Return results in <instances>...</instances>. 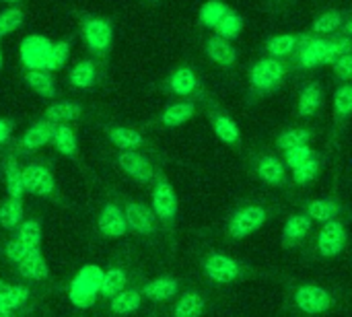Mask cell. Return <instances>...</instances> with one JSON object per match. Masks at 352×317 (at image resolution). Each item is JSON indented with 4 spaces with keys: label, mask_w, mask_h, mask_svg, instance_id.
Masks as SVG:
<instances>
[{
    "label": "cell",
    "mask_w": 352,
    "mask_h": 317,
    "mask_svg": "<svg viewBox=\"0 0 352 317\" xmlns=\"http://www.w3.org/2000/svg\"><path fill=\"white\" fill-rule=\"evenodd\" d=\"M291 72H293V68L287 60H278V58H270V56H260L258 60H254L248 66V74H245L248 105L258 103L270 95H276L285 87Z\"/></svg>",
    "instance_id": "obj_1"
},
{
    "label": "cell",
    "mask_w": 352,
    "mask_h": 317,
    "mask_svg": "<svg viewBox=\"0 0 352 317\" xmlns=\"http://www.w3.org/2000/svg\"><path fill=\"white\" fill-rule=\"evenodd\" d=\"M202 109H204V113H206V120H208V124H210L214 136L221 140V144L239 151V149L243 146V134H241L239 124H237L235 118L231 116V111H229L214 95H208V97L202 101Z\"/></svg>",
    "instance_id": "obj_2"
},
{
    "label": "cell",
    "mask_w": 352,
    "mask_h": 317,
    "mask_svg": "<svg viewBox=\"0 0 352 317\" xmlns=\"http://www.w3.org/2000/svg\"><path fill=\"white\" fill-rule=\"evenodd\" d=\"M80 37L85 41L87 52L93 58H107L113 47V39H116L113 21L109 17H101V14H82Z\"/></svg>",
    "instance_id": "obj_3"
},
{
    "label": "cell",
    "mask_w": 352,
    "mask_h": 317,
    "mask_svg": "<svg viewBox=\"0 0 352 317\" xmlns=\"http://www.w3.org/2000/svg\"><path fill=\"white\" fill-rule=\"evenodd\" d=\"M289 64L293 72H307L322 66H330V39L311 31H301L299 50Z\"/></svg>",
    "instance_id": "obj_4"
},
{
    "label": "cell",
    "mask_w": 352,
    "mask_h": 317,
    "mask_svg": "<svg viewBox=\"0 0 352 317\" xmlns=\"http://www.w3.org/2000/svg\"><path fill=\"white\" fill-rule=\"evenodd\" d=\"M161 89L175 97V99H198V101H204L210 93L206 91V85L204 80L200 78V74L196 72V68L188 66V64H182V66H175L167 76L165 80L161 83Z\"/></svg>",
    "instance_id": "obj_5"
},
{
    "label": "cell",
    "mask_w": 352,
    "mask_h": 317,
    "mask_svg": "<svg viewBox=\"0 0 352 317\" xmlns=\"http://www.w3.org/2000/svg\"><path fill=\"white\" fill-rule=\"evenodd\" d=\"M19 58L25 70H50L52 72V58H54V39L31 33L19 43Z\"/></svg>",
    "instance_id": "obj_6"
},
{
    "label": "cell",
    "mask_w": 352,
    "mask_h": 317,
    "mask_svg": "<svg viewBox=\"0 0 352 317\" xmlns=\"http://www.w3.org/2000/svg\"><path fill=\"white\" fill-rule=\"evenodd\" d=\"M151 208L157 215V219L165 225H173V221L177 219V210H179V200L175 194V188L171 186V182L157 171L155 175V186H153V196H151Z\"/></svg>",
    "instance_id": "obj_7"
},
{
    "label": "cell",
    "mask_w": 352,
    "mask_h": 317,
    "mask_svg": "<svg viewBox=\"0 0 352 317\" xmlns=\"http://www.w3.org/2000/svg\"><path fill=\"white\" fill-rule=\"evenodd\" d=\"M268 221V210L262 204H248L233 212L229 219V235L233 239H245L254 233H258Z\"/></svg>",
    "instance_id": "obj_8"
},
{
    "label": "cell",
    "mask_w": 352,
    "mask_h": 317,
    "mask_svg": "<svg viewBox=\"0 0 352 317\" xmlns=\"http://www.w3.org/2000/svg\"><path fill=\"white\" fill-rule=\"evenodd\" d=\"M101 278H103V270L99 266H85L76 274L70 287V301L74 303V307L87 309L93 305L101 287Z\"/></svg>",
    "instance_id": "obj_9"
},
{
    "label": "cell",
    "mask_w": 352,
    "mask_h": 317,
    "mask_svg": "<svg viewBox=\"0 0 352 317\" xmlns=\"http://www.w3.org/2000/svg\"><path fill=\"white\" fill-rule=\"evenodd\" d=\"M200 105H202V101H198V99H175V101H169L159 111V116L155 118V124L161 126V128H167V130L182 128L184 124H188L190 120H194L198 116V111L202 109Z\"/></svg>",
    "instance_id": "obj_10"
},
{
    "label": "cell",
    "mask_w": 352,
    "mask_h": 317,
    "mask_svg": "<svg viewBox=\"0 0 352 317\" xmlns=\"http://www.w3.org/2000/svg\"><path fill=\"white\" fill-rule=\"evenodd\" d=\"M118 167L134 182L138 184H151L155 182V165L153 161L140 151V149H130V151H120L116 157Z\"/></svg>",
    "instance_id": "obj_11"
},
{
    "label": "cell",
    "mask_w": 352,
    "mask_h": 317,
    "mask_svg": "<svg viewBox=\"0 0 352 317\" xmlns=\"http://www.w3.org/2000/svg\"><path fill=\"white\" fill-rule=\"evenodd\" d=\"M352 122V83L336 85L332 97V132L330 140L336 142Z\"/></svg>",
    "instance_id": "obj_12"
},
{
    "label": "cell",
    "mask_w": 352,
    "mask_h": 317,
    "mask_svg": "<svg viewBox=\"0 0 352 317\" xmlns=\"http://www.w3.org/2000/svg\"><path fill=\"white\" fill-rule=\"evenodd\" d=\"M346 241H349V231H346L344 223L334 219V221L324 223V227L320 229L318 239H316V250L322 258L332 260L344 252Z\"/></svg>",
    "instance_id": "obj_13"
},
{
    "label": "cell",
    "mask_w": 352,
    "mask_h": 317,
    "mask_svg": "<svg viewBox=\"0 0 352 317\" xmlns=\"http://www.w3.org/2000/svg\"><path fill=\"white\" fill-rule=\"evenodd\" d=\"M324 101H326V89H324L322 80L314 78V80L303 83L297 93V105H295L297 118L299 120L318 118V113H322Z\"/></svg>",
    "instance_id": "obj_14"
},
{
    "label": "cell",
    "mask_w": 352,
    "mask_h": 317,
    "mask_svg": "<svg viewBox=\"0 0 352 317\" xmlns=\"http://www.w3.org/2000/svg\"><path fill=\"white\" fill-rule=\"evenodd\" d=\"M23 186L25 194L37 196V198H47L56 192V177L54 171L43 165V163H29L23 167Z\"/></svg>",
    "instance_id": "obj_15"
},
{
    "label": "cell",
    "mask_w": 352,
    "mask_h": 317,
    "mask_svg": "<svg viewBox=\"0 0 352 317\" xmlns=\"http://www.w3.org/2000/svg\"><path fill=\"white\" fill-rule=\"evenodd\" d=\"M202 50H204V56L208 58V62H212L214 66H219L223 70H233L239 62V50L235 47V43L217 33H208L204 37Z\"/></svg>",
    "instance_id": "obj_16"
},
{
    "label": "cell",
    "mask_w": 352,
    "mask_h": 317,
    "mask_svg": "<svg viewBox=\"0 0 352 317\" xmlns=\"http://www.w3.org/2000/svg\"><path fill=\"white\" fill-rule=\"evenodd\" d=\"M254 173L270 188H283L287 184V163L274 153H260L254 157Z\"/></svg>",
    "instance_id": "obj_17"
},
{
    "label": "cell",
    "mask_w": 352,
    "mask_h": 317,
    "mask_svg": "<svg viewBox=\"0 0 352 317\" xmlns=\"http://www.w3.org/2000/svg\"><path fill=\"white\" fill-rule=\"evenodd\" d=\"M204 272L210 281H214L219 285H227V283H233L239 278L241 268H239L237 260H233L231 256L221 254V252H212L204 260Z\"/></svg>",
    "instance_id": "obj_18"
},
{
    "label": "cell",
    "mask_w": 352,
    "mask_h": 317,
    "mask_svg": "<svg viewBox=\"0 0 352 317\" xmlns=\"http://www.w3.org/2000/svg\"><path fill=\"white\" fill-rule=\"evenodd\" d=\"M295 303L301 311H305L309 316H318L332 307V295L324 287L303 285L295 293Z\"/></svg>",
    "instance_id": "obj_19"
},
{
    "label": "cell",
    "mask_w": 352,
    "mask_h": 317,
    "mask_svg": "<svg viewBox=\"0 0 352 317\" xmlns=\"http://www.w3.org/2000/svg\"><path fill=\"white\" fill-rule=\"evenodd\" d=\"M126 212V221H128V229L136 235L148 237L157 231V215L153 212L151 206L142 204V202H128L124 206Z\"/></svg>",
    "instance_id": "obj_20"
},
{
    "label": "cell",
    "mask_w": 352,
    "mask_h": 317,
    "mask_svg": "<svg viewBox=\"0 0 352 317\" xmlns=\"http://www.w3.org/2000/svg\"><path fill=\"white\" fill-rule=\"evenodd\" d=\"M97 229L101 235L105 237H124L130 229H128V221H126V212L120 204L116 202H107L97 219Z\"/></svg>",
    "instance_id": "obj_21"
},
{
    "label": "cell",
    "mask_w": 352,
    "mask_h": 317,
    "mask_svg": "<svg viewBox=\"0 0 352 317\" xmlns=\"http://www.w3.org/2000/svg\"><path fill=\"white\" fill-rule=\"evenodd\" d=\"M299 43H301V33H276V35H270L264 39L262 56L291 62L299 50Z\"/></svg>",
    "instance_id": "obj_22"
},
{
    "label": "cell",
    "mask_w": 352,
    "mask_h": 317,
    "mask_svg": "<svg viewBox=\"0 0 352 317\" xmlns=\"http://www.w3.org/2000/svg\"><path fill=\"white\" fill-rule=\"evenodd\" d=\"M54 124L50 120H45L43 116L39 120H35L19 138V149L23 153H35L45 144H52V136H54Z\"/></svg>",
    "instance_id": "obj_23"
},
{
    "label": "cell",
    "mask_w": 352,
    "mask_h": 317,
    "mask_svg": "<svg viewBox=\"0 0 352 317\" xmlns=\"http://www.w3.org/2000/svg\"><path fill=\"white\" fill-rule=\"evenodd\" d=\"M351 12L352 10H349V8H326V10H322L320 14L314 17L311 25H309V31L316 33V35H324V37L334 35V33L342 31L346 19L351 17Z\"/></svg>",
    "instance_id": "obj_24"
},
{
    "label": "cell",
    "mask_w": 352,
    "mask_h": 317,
    "mask_svg": "<svg viewBox=\"0 0 352 317\" xmlns=\"http://www.w3.org/2000/svg\"><path fill=\"white\" fill-rule=\"evenodd\" d=\"M82 111H85V105L76 99H54L45 107L43 118L50 120L54 126H60V124H72L80 120Z\"/></svg>",
    "instance_id": "obj_25"
},
{
    "label": "cell",
    "mask_w": 352,
    "mask_h": 317,
    "mask_svg": "<svg viewBox=\"0 0 352 317\" xmlns=\"http://www.w3.org/2000/svg\"><path fill=\"white\" fill-rule=\"evenodd\" d=\"M105 134L107 140L118 149V151H130V149H142L148 144L146 136L132 128V126H124V124H113V126H105Z\"/></svg>",
    "instance_id": "obj_26"
},
{
    "label": "cell",
    "mask_w": 352,
    "mask_h": 317,
    "mask_svg": "<svg viewBox=\"0 0 352 317\" xmlns=\"http://www.w3.org/2000/svg\"><path fill=\"white\" fill-rule=\"evenodd\" d=\"M99 83V64L95 58H85L68 70V85L78 91H91Z\"/></svg>",
    "instance_id": "obj_27"
},
{
    "label": "cell",
    "mask_w": 352,
    "mask_h": 317,
    "mask_svg": "<svg viewBox=\"0 0 352 317\" xmlns=\"http://www.w3.org/2000/svg\"><path fill=\"white\" fill-rule=\"evenodd\" d=\"M23 83L29 91H33L41 99L54 101L58 97V85H56L54 72L50 70H25Z\"/></svg>",
    "instance_id": "obj_28"
},
{
    "label": "cell",
    "mask_w": 352,
    "mask_h": 317,
    "mask_svg": "<svg viewBox=\"0 0 352 317\" xmlns=\"http://www.w3.org/2000/svg\"><path fill=\"white\" fill-rule=\"evenodd\" d=\"M311 227H314V221L305 212L291 215L283 227V245L285 248H297L311 233Z\"/></svg>",
    "instance_id": "obj_29"
},
{
    "label": "cell",
    "mask_w": 352,
    "mask_h": 317,
    "mask_svg": "<svg viewBox=\"0 0 352 317\" xmlns=\"http://www.w3.org/2000/svg\"><path fill=\"white\" fill-rule=\"evenodd\" d=\"M52 146L66 159L76 161L78 159V136L70 124H60L54 128Z\"/></svg>",
    "instance_id": "obj_30"
},
{
    "label": "cell",
    "mask_w": 352,
    "mask_h": 317,
    "mask_svg": "<svg viewBox=\"0 0 352 317\" xmlns=\"http://www.w3.org/2000/svg\"><path fill=\"white\" fill-rule=\"evenodd\" d=\"M2 171H4L6 196L23 200V196H25V186H23V167L19 165V161H16L14 153L6 155V159H4V163H2Z\"/></svg>",
    "instance_id": "obj_31"
},
{
    "label": "cell",
    "mask_w": 352,
    "mask_h": 317,
    "mask_svg": "<svg viewBox=\"0 0 352 317\" xmlns=\"http://www.w3.org/2000/svg\"><path fill=\"white\" fill-rule=\"evenodd\" d=\"M314 138H316L314 128H307V126H289V128H285V130L276 136L274 144H276L278 151L285 153V151L295 149V146L311 144Z\"/></svg>",
    "instance_id": "obj_32"
},
{
    "label": "cell",
    "mask_w": 352,
    "mask_h": 317,
    "mask_svg": "<svg viewBox=\"0 0 352 317\" xmlns=\"http://www.w3.org/2000/svg\"><path fill=\"white\" fill-rule=\"evenodd\" d=\"M16 270L25 281H35V283L45 281L50 276V266H47L45 258L41 256V250H35L25 260H21L16 264Z\"/></svg>",
    "instance_id": "obj_33"
},
{
    "label": "cell",
    "mask_w": 352,
    "mask_h": 317,
    "mask_svg": "<svg viewBox=\"0 0 352 317\" xmlns=\"http://www.w3.org/2000/svg\"><path fill=\"white\" fill-rule=\"evenodd\" d=\"M342 212V204L334 198H318L305 204V215L311 217V221L318 223H328L338 219Z\"/></svg>",
    "instance_id": "obj_34"
},
{
    "label": "cell",
    "mask_w": 352,
    "mask_h": 317,
    "mask_svg": "<svg viewBox=\"0 0 352 317\" xmlns=\"http://www.w3.org/2000/svg\"><path fill=\"white\" fill-rule=\"evenodd\" d=\"M25 221V208H23V200L19 198H10L6 196L0 202V227L4 231L14 233L16 227Z\"/></svg>",
    "instance_id": "obj_35"
},
{
    "label": "cell",
    "mask_w": 352,
    "mask_h": 317,
    "mask_svg": "<svg viewBox=\"0 0 352 317\" xmlns=\"http://www.w3.org/2000/svg\"><path fill=\"white\" fill-rule=\"evenodd\" d=\"M231 10V6L225 0H206L198 10V25L204 31H214V27L221 23V19Z\"/></svg>",
    "instance_id": "obj_36"
},
{
    "label": "cell",
    "mask_w": 352,
    "mask_h": 317,
    "mask_svg": "<svg viewBox=\"0 0 352 317\" xmlns=\"http://www.w3.org/2000/svg\"><path fill=\"white\" fill-rule=\"evenodd\" d=\"M179 289V283L171 276H159L142 287V297L151 301H167L171 299Z\"/></svg>",
    "instance_id": "obj_37"
},
{
    "label": "cell",
    "mask_w": 352,
    "mask_h": 317,
    "mask_svg": "<svg viewBox=\"0 0 352 317\" xmlns=\"http://www.w3.org/2000/svg\"><path fill=\"white\" fill-rule=\"evenodd\" d=\"M243 29H245V19H243V14L237 12L235 8H231V10L221 19V23L214 27V31H210V33H217V35H221V37H225V39H229V41H235L237 37H241Z\"/></svg>",
    "instance_id": "obj_38"
},
{
    "label": "cell",
    "mask_w": 352,
    "mask_h": 317,
    "mask_svg": "<svg viewBox=\"0 0 352 317\" xmlns=\"http://www.w3.org/2000/svg\"><path fill=\"white\" fill-rule=\"evenodd\" d=\"M128 285V276L122 268H109L103 272L101 278V287H99V295L105 299H113L118 293H122Z\"/></svg>",
    "instance_id": "obj_39"
},
{
    "label": "cell",
    "mask_w": 352,
    "mask_h": 317,
    "mask_svg": "<svg viewBox=\"0 0 352 317\" xmlns=\"http://www.w3.org/2000/svg\"><path fill=\"white\" fill-rule=\"evenodd\" d=\"M140 305H142V293H138V291H126L124 289L122 293H118L111 299L109 309L116 316H130V314L138 311Z\"/></svg>",
    "instance_id": "obj_40"
},
{
    "label": "cell",
    "mask_w": 352,
    "mask_h": 317,
    "mask_svg": "<svg viewBox=\"0 0 352 317\" xmlns=\"http://www.w3.org/2000/svg\"><path fill=\"white\" fill-rule=\"evenodd\" d=\"M25 25V10L19 4H8L0 10V39L12 35Z\"/></svg>",
    "instance_id": "obj_41"
},
{
    "label": "cell",
    "mask_w": 352,
    "mask_h": 317,
    "mask_svg": "<svg viewBox=\"0 0 352 317\" xmlns=\"http://www.w3.org/2000/svg\"><path fill=\"white\" fill-rule=\"evenodd\" d=\"M29 301V289L23 285H8L0 281V303L10 307V309H21Z\"/></svg>",
    "instance_id": "obj_42"
},
{
    "label": "cell",
    "mask_w": 352,
    "mask_h": 317,
    "mask_svg": "<svg viewBox=\"0 0 352 317\" xmlns=\"http://www.w3.org/2000/svg\"><path fill=\"white\" fill-rule=\"evenodd\" d=\"M12 237H16V239H21V241H25V243H29L31 248H41V237H43V231H41V221L39 219H25L19 227H16V231L12 233Z\"/></svg>",
    "instance_id": "obj_43"
},
{
    "label": "cell",
    "mask_w": 352,
    "mask_h": 317,
    "mask_svg": "<svg viewBox=\"0 0 352 317\" xmlns=\"http://www.w3.org/2000/svg\"><path fill=\"white\" fill-rule=\"evenodd\" d=\"M320 171H322V155L318 153V155H316L314 159H309L307 163H303V165L291 169V177H293V182H295L297 186H307V184H311V182L320 175Z\"/></svg>",
    "instance_id": "obj_44"
},
{
    "label": "cell",
    "mask_w": 352,
    "mask_h": 317,
    "mask_svg": "<svg viewBox=\"0 0 352 317\" xmlns=\"http://www.w3.org/2000/svg\"><path fill=\"white\" fill-rule=\"evenodd\" d=\"M204 311V299L198 293H186L179 297L173 316L175 317H200Z\"/></svg>",
    "instance_id": "obj_45"
},
{
    "label": "cell",
    "mask_w": 352,
    "mask_h": 317,
    "mask_svg": "<svg viewBox=\"0 0 352 317\" xmlns=\"http://www.w3.org/2000/svg\"><path fill=\"white\" fill-rule=\"evenodd\" d=\"M328 39H330V66H332L338 58L351 54L352 37L351 35H346L344 31H338V33H334V35H328Z\"/></svg>",
    "instance_id": "obj_46"
},
{
    "label": "cell",
    "mask_w": 352,
    "mask_h": 317,
    "mask_svg": "<svg viewBox=\"0 0 352 317\" xmlns=\"http://www.w3.org/2000/svg\"><path fill=\"white\" fill-rule=\"evenodd\" d=\"M318 155V151L311 149V144H303V146H295V149H289L283 153V159L287 163L289 169H295L303 163H307L309 159H314Z\"/></svg>",
    "instance_id": "obj_47"
},
{
    "label": "cell",
    "mask_w": 352,
    "mask_h": 317,
    "mask_svg": "<svg viewBox=\"0 0 352 317\" xmlns=\"http://www.w3.org/2000/svg\"><path fill=\"white\" fill-rule=\"evenodd\" d=\"M37 248H31L29 243L16 239V237H10L4 245V256L10 264H19L21 260H25L31 252H35Z\"/></svg>",
    "instance_id": "obj_48"
},
{
    "label": "cell",
    "mask_w": 352,
    "mask_h": 317,
    "mask_svg": "<svg viewBox=\"0 0 352 317\" xmlns=\"http://www.w3.org/2000/svg\"><path fill=\"white\" fill-rule=\"evenodd\" d=\"M70 52H72V37L66 39H58L54 41V58H52V72L62 70L68 60H70Z\"/></svg>",
    "instance_id": "obj_49"
},
{
    "label": "cell",
    "mask_w": 352,
    "mask_h": 317,
    "mask_svg": "<svg viewBox=\"0 0 352 317\" xmlns=\"http://www.w3.org/2000/svg\"><path fill=\"white\" fill-rule=\"evenodd\" d=\"M332 78L336 85H342V83H352V52L338 58L334 64H332Z\"/></svg>",
    "instance_id": "obj_50"
},
{
    "label": "cell",
    "mask_w": 352,
    "mask_h": 317,
    "mask_svg": "<svg viewBox=\"0 0 352 317\" xmlns=\"http://www.w3.org/2000/svg\"><path fill=\"white\" fill-rule=\"evenodd\" d=\"M14 126H16V122L12 118H2L0 116V146H4V144L10 142L12 132H14Z\"/></svg>",
    "instance_id": "obj_51"
},
{
    "label": "cell",
    "mask_w": 352,
    "mask_h": 317,
    "mask_svg": "<svg viewBox=\"0 0 352 317\" xmlns=\"http://www.w3.org/2000/svg\"><path fill=\"white\" fill-rule=\"evenodd\" d=\"M0 317H14V309H10V307L0 303Z\"/></svg>",
    "instance_id": "obj_52"
},
{
    "label": "cell",
    "mask_w": 352,
    "mask_h": 317,
    "mask_svg": "<svg viewBox=\"0 0 352 317\" xmlns=\"http://www.w3.org/2000/svg\"><path fill=\"white\" fill-rule=\"evenodd\" d=\"M342 31H344L346 35H351V37H352V12H351V17L346 19V23H344V27H342Z\"/></svg>",
    "instance_id": "obj_53"
},
{
    "label": "cell",
    "mask_w": 352,
    "mask_h": 317,
    "mask_svg": "<svg viewBox=\"0 0 352 317\" xmlns=\"http://www.w3.org/2000/svg\"><path fill=\"white\" fill-rule=\"evenodd\" d=\"M268 4H272V6H283V4H287L289 0H266Z\"/></svg>",
    "instance_id": "obj_54"
},
{
    "label": "cell",
    "mask_w": 352,
    "mask_h": 317,
    "mask_svg": "<svg viewBox=\"0 0 352 317\" xmlns=\"http://www.w3.org/2000/svg\"><path fill=\"white\" fill-rule=\"evenodd\" d=\"M2 66H4V52H2V45H0V72H2Z\"/></svg>",
    "instance_id": "obj_55"
},
{
    "label": "cell",
    "mask_w": 352,
    "mask_h": 317,
    "mask_svg": "<svg viewBox=\"0 0 352 317\" xmlns=\"http://www.w3.org/2000/svg\"><path fill=\"white\" fill-rule=\"evenodd\" d=\"M2 4H21L23 0H0Z\"/></svg>",
    "instance_id": "obj_56"
},
{
    "label": "cell",
    "mask_w": 352,
    "mask_h": 317,
    "mask_svg": "<svg viewBox=\"0 0 352 317\" xmlns=\"http://www.w3.org/2000/svg\"><path fill=\"white\" fill-rule=\"evenodd\" d=\"M142 2H151V4H157L159 0H142Z\"/></svg>",
    "instance_id": "obj_57"
}]
</instances>
